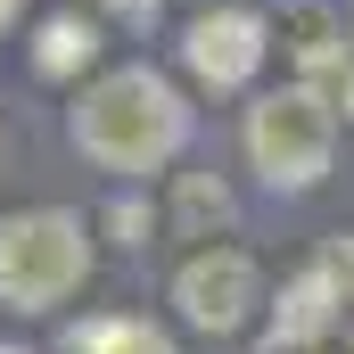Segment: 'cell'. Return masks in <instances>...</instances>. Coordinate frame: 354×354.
I'll return each instance as SVG.
<instances>
[{"label": "cell", "mask_w": 354, "mask_h": 354, "mask_svg": "<svg viewBox=\"0 0 354 354\" xmlns=\"http://www.w3.org/2000/svg\"><path fill=\"white\" fill-rule=\"evenodd\" d=\"M66 140L83 149L99 174L149 181V174H165L181 149H189V99H181L157 66H115V75H99V83L75 99Z\"/></svg>", "instance_id": "6da1fadb"}, {"label": "cell", "mask_w": 354, "mask_h": 354, "mask_svg": "<svg viewBox=\"0 0 354 354\" xmlns=\"http://www.w3.org/2000/svg\"><path fill=\"white\" fill-rule=\"evenodd\" d=\"M91 280V223L75 206H25L0 223V305L8 313H58Z\"/></svg>", "instance_id": "7a4b0ae2"}, {"label": "cell", "mask_w": 354, "mask_h": 354, "mask_svg": "<svg viewBox=\"0 0 354 354\" xmlns=\"http://www.w3.org/2000/svg\"><path fill=\"white\" fill-rule=\"evenodd\" d=\"M330 157H338V115L313 83H280L248 107V165L272 198H305L330 181Z\"/></svg>", "instance_id": "3957f363"}, {"label": "cell", "mask_w": 354, "mask_h": 354, "mask_svg": "<svg viewBox=\"0 0 354 354\" xmlns=\"http://www.w3.org/2000/svg\"><path fill=\"white\" fill-rule=\"evenodd\" d=\"M174 313L198 330V338H239L256 313H264V272L248 248H189L174 272Z\"/></svg>", "instance_id": "277c9868"}, {"label": "cell", "mask_w": 354, "mask_h": 354, "mask_svg": "<svg viewBox=\"0 0 354 354\" xmlns=\"http://www.w3.org/2000/svg\"><path fill=\"white\" fill-rule=\"evenodd\" d=\"M264 58H272V25L256 8H206L181 33V66H189V83H206V91H248L264 75Z\"/></svg>", "instance_id": "5b68a950"}, {"label": "cell", "mask_w": 354, "mask_h": 354, "mask_svg": "<svg viewBox=\"0 0 354 354\" xmlns=\"http://www.w3.org/2000/svg\"><path fill=\"white\" fill-rule=\"evenodd\" d=\"M346 280L330 272V256H313V264L297 272V280H280V305H272V330L280 338H313V346H330L338 330H346Z\"/></svg>", "instance_id": "8992f818"}, {"label": "cell", "mask_w": 354, "mask_h": 354, "mask_svg": "<svg viewBox=\"0 0 354 354\" xmlns=\"http://www.w3.org/2000/svg\"><path fill=\"white\" fill-rule=\"evenodd\" d=\"M66 354H181V346L149 313H91V322L66 330Z\"/></svg>", "instance_id": "52a82bcc"}, {"label": "cell", "mask_w": 354, "mask_h": 354, "mask_svg": "<svg viewBox=\"0 0 354 354\" xmlns=\"http://www.w3.org/2000/svg\"><path fill=\"white\" fill-rule=\"evenodd\" d=\"M91 58H99V25L91 17H41V33H33V75H50V83H75Z\"/></svg>", "instance_id": "ba28073f"}, {"label": "cell", "mask_w": 354, "mask_h": 354, "mask_svg": "<svg viewBox=\"0 0 354 354\" xmlns=\"http://www.w3.org/2000/svg\"><path fill=\"white\" fill-rule=\"evenodd\" d=\"M231 189L214 174H181L174 181V239H214V231H231Z\"/></svg>", "instance_id": "9c48e42d"}, {"label": "cell", "mask_w": 354, "mask_h": 354, "mask_svg": "<svg viewBox=\"0 0 354 354\" xmlns=\"http://www.w3.org/2000/svg\"><path fill=\"white\" fill-rule=\"evenodd\" d=\"M288 50H297V75H305L313 91H322V75H346V50H338V25H330V8H305Z\"/></svg>", "instance_id": "30bf717a"}, {"label": "cell", "mask_w": 354, "mask_h": 354, "mask_svg": "<svg viewBox=\"0 0 354 354\" xmlns=\"http://www.w3.org/2000/svg\"><path fill=\"white\" fill-rule=\"evenodd\" d=\"M107 231H115V248H149V231H157V214H149L140 198H115V206H107Z\"/></svg>", "instance_id": "8fae6325"}, {"label": "cell", "mask_w": 354, "mask_h": 354, "mask_svg": "<svg viewBox=\"0 0 354 354\" xmlns=\"http://www.w3.org/2000/svg\"><path fill=\"white\" fill-rule=\"evenodd\" d=\"M322 256H330V272H338V280H346V297H354V231H338V239H330V248H322Z\"/></svg>", "instance_id": "7c38bea8"}, {"label": "cell", "mask_w": 354, "mask_h": 354, "mask_svg": "<svg viewBox=\"0 0 354 354\" xmlns=\"http://www.w3.org/2000/svg\"><path fill=\"white\" fill-rule=\"evenodd\" d=\"M17 17H25V0H0V33H8V25H17Z\"/></svg>", "instance_id": "4fadbf2b"}, {"label": "cell", "mask_w": 354, "mask_h": 354, "mask_svg": "<svg viewBox=\"0 0 354 354\" xmlns=\"http://www.w3.org/2000/svg\"><path fill=\"white\" fill-rule=\"evenodd\" d=\"M0 354H33V346H17V338H0Z\"/></svg>", "instance_id": "5bb4252c"}, {"label": "cell", "mask_w": 354, "mask_h": 354, "mask_svg": "<svg viewBox=\"0 0 354 354\" xmlns=\"http://www.w3.org/2000/svg\"><path fill=\"white\" fill-rule=\"evenodd\" d=\"M346 124H354V75H346Z\"/></svg>", "instance_id": "9a60e30c"}, {"label": "cell", "mask_w": 354, "mask_h": 354, "mask_svg": "<svg viewBox=\"0 0 354 354\" xmlns=\"http://www.w3.org/2000/svg\"><path fill=\"white\" fill-rule=\"evenodd\" d=\"M132 8H157V0H132Z\"/></svg>", "instance_id": "2e32d148"}, {"label": "cell", "mask_w": 354, "mask_h": 354, "mask_svg": "<svg viewBox=\"0 0 354 354\" xmlns=\"http://www.w3.org/2000/svg\"><path fill=\"white\" fill-rule=\"evenodd\" d=\"M346 354H354V338H346Z\"/></svg>", "instance_id": "e0dca14e"}]
</instances>
